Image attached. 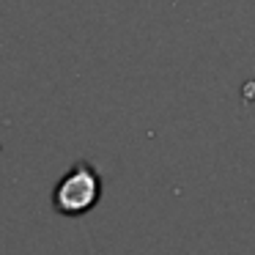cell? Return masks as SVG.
Listing matches in <instances>:
<instances>
[{
	"instance_id": "1",
	"label": "cell",
	"mask_w": 255,
	"mask_h": 255,
	"mask_svg": "<svg viewBox=\"0 0 255 255\" xmlns=\"http://www.w3.org/2000/svg\"><path fill=\"white\" fill-rule=\"evenodd\" d=\"M102 198V176L91 162H74L66 173L61 176V181L55 184L52 192V206L55 211L66 217H80L85 211H91Z\"/></svg>"
}]
</instances>
